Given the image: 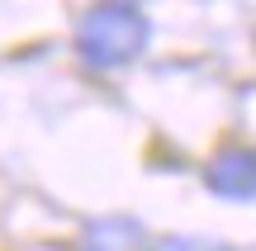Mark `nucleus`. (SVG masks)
<instances>
[{
    "label": "nucleus",
    "instance_id": "1",
    "mask_svg": "<svg viewBox=\"0 0 256 251\" xmlns=\"http://www.w3.org/2000/svg\"><path fill=\"white\" fill-rule=\"evenodd\" d=\"M147 33H152V24L138 5H95L76 24V52L95 71H119L142 57Z\"/></svg>",
    "mask_w": 256,
    "mask_h": 251
},
{
    "label": "nucleus",
    "instance_id": "2",
    "mask_svg": "<svg viewBox=\"0 0 256 251\" xmlns=\"http://www.w3.org/2000/svg\"><path fill=\"white\" fill-rule=\"evenodd\" d=\"M204 185H209L218 199L252 204L256 199V152L252 147H223L218 157L204 166Z\"/></svg>",
    "mask_w": 256,
    "mask_h": 251
},
{
    "label": "nucleus",
    "instance_id": "3",
    "mask_svg": "<svg viewBox=\"0 0 256 251\" xmlns=\"http://www.w3.org/2000/svg\"><path fill=\"white\" fill-rule=\"evenodd\" d=\"M156 242L133 218H95L81 233V251H152Z\"/></svg>",
    "mask_w": 256,
    "mask_h": 251
},
{
    "label": "nucleus",
    "instance_id": "4",
    "mask_svg": "<svg viewBox=\"0 0 256 251\" xmlns=\"http://www.w3.org/2000/svg\"><path fill=\"white\" fill-rule=\"evenodd\" d=\"M152 251H232V247L218 237H162Z\"/></svg>",
    "mask_w": 256,
    "mask_h": 251
}]
</instances>
